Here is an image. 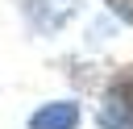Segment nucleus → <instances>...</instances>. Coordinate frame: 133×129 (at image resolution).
Masks as SVG:
<instances>
[{
	"label": "nucleus",
	"mask_w": 133,
	"mask_h": 129,
	"mask_svg": "<svg viewBox=\"0 0 133 129\" xmlns=\"http://www.w3.org/2000/svg\"><path fill=\"white\" fill-rule=\"evenodd\" d=\"M79 4H83V0H21V17H25V25H29L33 33L54 37V33H62V29L75 21Z\"/></svg>",
	"instance_id": "nucleus-1"
},
{
	"label": "nucleus",
	"mask_w": 133,
	"mask_h": 129,
	"mask_svg": "<svg viewBox=\"0 0 133 129\" xmlns=\"http://www.w3.org/2000/svg\"><path fill=\"white\" fill-rule=\"evenodd\" d=\"M112 12H116V21H125V25H133V0H104Z\"/></svg>",
	"instance_id": "nucleus-4"
},
{
	"label": "nucleus",
	"mask_w": 133,
	"mask_h": 129,
	"mask_svg": "<svg viewBox=\"0 0 133 129\" xmlns=\"http://www.w3.org/2000/svg\"><path fill=\"white\" fill-rule=\"evenodd\" d=\"M100 129H133V79H116L104 92V104L96 112Z\"/></svg>",
	"instance_id": "nucleus-2"
},
{
	"label": "nucleus",
	"mask_w": 133,
	"mask_h": 129,
	"mask_svg": "<svg viewBox=\"0 0 133 129\" xmlns=\"http://www.w3.org/2000/svg\"><path fill=\"white\" fill-rule=\"evenodd\" d=\"M79 125V104L75 100H50L29 117V129H75Z\"/></svg>",
	"instance_id": "nucleus-3"
},
{
	"label": "nucleus",
	"mask_w": 133,
	"mask_h": 129,
	"mask_svg": "<svg viewBox=\"0 0 133 129\" xmlns=\"http://www.w3.org/2000/svg\"><path fill=\"white\" fill-rule=\"evenodd\" d=\"M116 33V21H96L91 25V42H104V37H112Z\"/></svg>",
	"instance_id": "nucleus-5"
}]
</instances>
